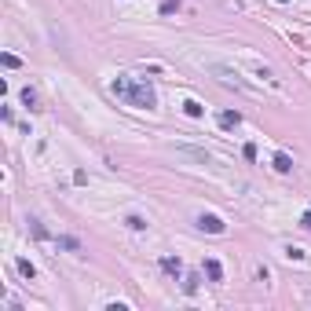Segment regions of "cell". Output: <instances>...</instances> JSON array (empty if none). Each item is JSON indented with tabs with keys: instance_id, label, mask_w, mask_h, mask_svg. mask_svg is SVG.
I'll use <instances>...</instances> for the list:
<instances>
[{
	"instance_id": "cell-1",
	"label": "cell",
	"mask_w": 311,
	"mask_h": 311,
	"mask_svg": "<svg viewBox=\"0 0 311 311\" xmlns=\"http://www.w3.org/2000/svg\"><path fill=\"white\" fill-rule=\"evenodd\" d=\"M110 92H114L117 99H124L128 107H136V110H154V107H157V92L150 88L147 81H128V77H117V81H110Z\"/></svg>"
},
{
	"instance_id": "cell-2",
	"label": "cell",
	"mask_w": 311,
	"mask_h": 311,
	"mask_svg": "<svg viewBox=\"0 0 311 311\" xmlns=\"http://www.w3.org/2000/svg\"><path fill=\"white\" fill-rule=\"evenodd\" d=\"M198 227L209 231V234H223V231H227V223H223L216 213H202V216H198Z\"/></svg>"
},
{
	"instance_id": "cell-3",
	"label": "cell",
	"mask_w": 311,
	"mask_h": 311,
	"mask_svg": "<svg viewBox=\"0 0 311 311\" xmlns=\"http://www.w3.org/2000/svg\"><path fill=\"white\" fill-rule=\"evenodd\" d=\"M161 271L172 275V279H180V275H183V260H180V256H161Z\"/></svg>"
},
{
	"instance_id": "cell-4",
	"label": "cell",
	"mask_w": 311,
	"mask_h": 311,
	"mask_svg": "<svg viewBox=\"0 0 311 311\" xmlns=\"http://www.w3.org/2000/svg\"><path fill=\"white\" fill-rule=\"evenodd\" d=\"M271 165H275V172H282V176H286V172H293V157H289L286 150H279V154L271 157Z\"/></svg>"
},
{
	"instance_id": "cell-5",
	"label": "cell",
	"mask_w": 311,
	"mask_h": 311,
	"mask_svg": "<svg viewBox=\"0 0 311 311\" xmlns=\"http://www.w3.org/2000/svg\"><path fill=\"white\" fill-rule=\"evenodd\" d=\"M216 121H220V128H238V124H242V114H238V110H223L220 117H216Z\"/></svg>"
},
{
	"instance_id": "cell-6",
	"label": "cell",
	"mask_w": 311,
	"mask_h": 311,
	"mask_svg": "<svg viewBox=\"0 0 311 311\" xmlns=\"http://www.w3.org/2000/svg\"><path fill=\"white\" fill-rule=\"evenodd\" d=\"M15 267H18V275H22V279H37V267H33V264L30 260H26V256H18V260H15Z\"/></svg>"
},
{
	"instance_id": "cell-7",
	"label": "cell",
	"mask_w": 311,
	"mask_h": 311,
	"mask_svg": "<svg viewBox=\"0 0 311 311\" xmlns=\"http://www.w3.org/2000/svg\"><path fill=\"white\" fill-rule=\"evenodd\" d=\"M205 275H209V282H220V279H223L220 260H205Z\"/></svg>"
},
{
	"instance_id": "cell-8",
	"label": "cell",
	"mask_w": 311,
	"mask_h": 311,
	"mask_svg": "<svg viewBox=\"0 0 311 311\" xmlns=\"http://www.w3.org/2000/svg\"><path fill=\"white\" fill-rule=\"evenodd\" d=\"M183 114L187 117H205V107L198 103V99H187V103H183Z\"/></svg>"
},
{
	"instance_id": "cell-9",
	"label": "cell",
	"mask_w": 311,
	"mask_h": 311,
	"mask_svg": "<svg viewBox=\"0 0 311 311\" xmlns=\"http://www.w3.org/2000/svg\"><path fill=\"white\" fill-rule=\"evenodd\" d=\"M22 107H30V110H41V107H37V92H33V88H22Z\"/></svg>"
},
{
	"instance_id": "cell-10",
	"label": "cell",
	"mask_w": 311,
	"mask_h": 311,
	"mask_svg": "<svg viewBox=\"0 0 311 311\" xmlns=\"http://www.w3.org/2000/svg\"><path fill=\"white\" fill-rule=\"evenodd\" d=\"M59 249H70V253H77V249H81V242H77V238H70V234H62V238H59Z\"/></svg>"
},
{
	"instance_id": "cell-11",
	"label": "cell",
	"mask_w": 311,
	"mask_h": 311,
	"mask_svg": "<svg viewBox=\"0 0 311 311\" xmlns=\"http://www.w3.org/2000/svg\"><path fill=\"white\" fill-rule=\"evenodd\" d=\"M124 223H128L132 231H147V220H143V216H136V213H132V216H124Z\"/></svg>"
},
{
	"instance_id": "cell-12",
	"label": "cell",
	"mask_w": 311,
	"mask_h": 311,
	"mask_svg": "<svg viewBox=\"0 0 311 311\" xmlns=\"http://www.w3.org/2000/svg\"><path fill=\"white\" fill-rule=\"evenodd\" d=\"M0 62L8 66V70H18V66H22V59H18V55H11V51H4V55H0Z\"/></svg>"
},
{
	"instance_id": "cell-13",
	"label": "cell",
	"mask_w": 311,
	"mask_h": 311,
	"mask_svg": "<svg viewBox=\"0 0 311 311\" xmlns=\"http://www.w3.org/2000/svg\"><path fill=\"white\" fill-rule=\"evenodd\" d=\"M198 282H202L198 275H187V279H183V293H190V296H194V293H198Z\"/></svg>"
},
{
	"instance_id": "cell-14",
	"label": "cell",
	"mask_w": 311,
	"mask_h": 311,
	"mask_svg": "<svg viewBox=\"0 0 311 311\" xmlns=\"http://www.w3.org/2000/svg\"><path fill=\"white\" fill-rule=\"evenodd\" d=\"M30 231H33V234H37V238H48V227H44L41 220H30Z\"/></svg>"
},
{
	"instance_id": "cell-15",
	"label": "cell",
	"mask_w": 311,
	"mask_h": 311,
	"mask_svg": "<svg viewBox=\"0 0 311 311\" xmlns=\"http://www.w3.org/2000/svg\"><path fill=\"white\" fill-rule=\"evenodd\" d=\"M172 11H180V0H161V15H172Z\"/></svg>"
},
{
	"instance_id": "cell-16",
	"label": "cell",
	"mask_w": 311,
	"mask_h": 311,
	"mask_svg": "<svg viewBox=\"0 0 311 311\" xmlns=\"http://www.w3.org/2000/svg\"><path fill=\"white\" fill-rule=\"evenodd\" d=\"M242 154H246V161H256V143H246V147H242Z\"/></svg>"
},
{
	"instance_id": "cell-17",
	"label": "cell",
	"mask_w": 311,
	"mask_h": 311,
	"mask_svg": "<svg viewBox=\"0 0 311 311\" xmlns=\"http://www.w3.org/2000/svg\"><path fill=\"white\" fill-rule=\"evenodd\" d=\"M286 256H289V260H304V249H296V246H289V249H286Z\"/></svg>"
},
{
	"instance_id": "cell-18",
	"label": "cell",
	"mask_w": 311,
	"mask_h": 311,
	"mask_svg": "<svg viewBox=\"0 0 311 311\" xmlns=\"http://www.w3.org/2000/svg\"><path fill=\"white\" fill-rule=\"evenodd\" d=\"M300 227H308V231H311V213H304V216H300Z\"/></svg>"
},
{
	"instance_id": "cell-19",
	"label": "cell",
	"mask_w": 311,
	"mask_h": 311,
	"mask_svg": "<svg viewBox=\"0 0 311 311\" xmlns=\"http://www.w3.org/2000/svg\"><path fill=\"white\" fill-rule=\"evenodd\" d=\"M279 4H289V0H279Z\"/></svg>"
}]
</instances>
